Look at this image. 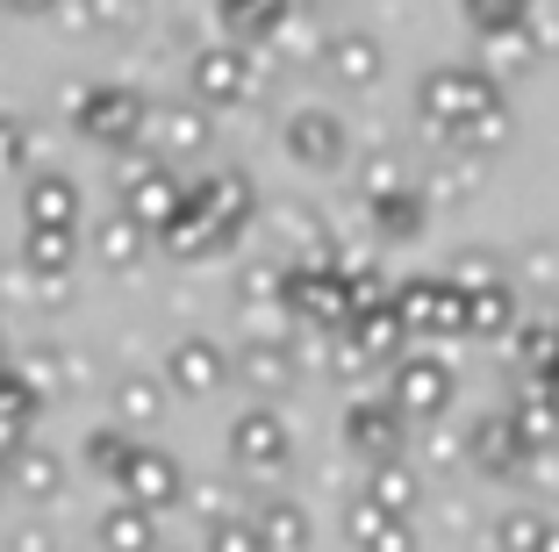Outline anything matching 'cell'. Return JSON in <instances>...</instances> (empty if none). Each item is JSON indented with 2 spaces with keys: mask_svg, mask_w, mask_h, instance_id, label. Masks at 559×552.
<instances>
[{
  "mask_svg": "<svg viewBox=\"0 0 559 552\" xmlns=\"http://www.w3.org/2000/svg\"><path fill=\"white\" fill-rule=\"evenodd\" d=\"M416 122H424L430 144L444 151H495L510 144L516 115H510V94L488 66H438L416 80Z\"/></svg>",
  "mask_w": 559,
  "mask_h": 552,
  "instance_id": "6da1fadb",
  "label": "cell"
},
{
  "mask_svg": "<svg viewBox=\"0 0 559 552\" xmlns=\"http://www.w3.org/2000/svg\"><path fill=\"white\" fill-rule=\"evenodd\" d=\"M388 309H395L402 338H430V352H438V344H452V338H466V302H460V287H452L444 273L395 280Z\"/></svg>",
  "mask_w": 559,
  "mask_h": 552,
  "instance_id": "7a4b0ae2",
  "label": "cell"
},
{
  "mask_svg": "<svg viewBox=\"0 0 559 552\" xmlns=\"http://www.w3.org/2000/svg\"><path fill=\"white\" fill-rule=\"evenodd\" d=\"M388 402L402 409V423H438L444 409L460 402V366L444 352H402L395 366H388Z\"/></svg>",
  "mask_w": 559,
  "mask_h": 552,
  "instance_id": "3957f363",
  "label": "cell"
},
{
  "mask_svg": "<svg viewBox=\"0 0 559 552\" xmlns=\"http://www.w3.org/2000/svg\"><path fill=\"white\" fill-rule=\"evenodd\" d=\"M345 445L366 467H395L402 445H409V423H402V409L388 402V395H359V402L345 409Z\"/></svg>",
  "mask_w": 559,
  "mask_h": 552,
  "instance_id": "277c9868",
  "label": "cell"
},
{
  "mask_svg": "<svg viewBox=\"0 0 559 552\" xmlns=\"http://www.w3.org/2000/svg\"><path fill=\"white\" fill-rule=\"evenodd\" d=\"M287 151H295L309 173H330V165L352 158V130H345L330 108H301L295 122H287Z\"/></svg>",
  "mask_w": 559,
  "mask_h": 552,
  "instance_id": "5b68a950",
  "label": "cell"
},
{
  "mask_svg": "<svg viewBox=\"0 0 559 552\" xmlns=\"http://www.w3.org/2000/svg\"><path fill=\"white\" fill-rule=\"evenodd\" d=\"M466 459H474V473H480V481H502V488H516V481L531 473L524 445L510 438V423H502V416H480L474 431H466Z\"/></svg>",
  "mask_w": 559,
  "mask_h": 552,
  "instance_id": "8992f818",
  "label": "cell"
},
{
  "mask_svg": "<svg viewBox=\"0 0 559 552\" xmlns=\"http://www.w3.org/2000/svg\"><path fill=\"white\" fill-rule=\"evenodd\" d=\"M287 302H295L301 316H316V324H330V330L352 324V287H345L337 266H301V273L287 280Z\"/></svg>",
  "mask_w": 559,
  "mask_h": 552,
  "instance_id": "52a82bcc",
  "label": "cell"
},
{
  "mask_svg": "<svg viewBox=\"0 0 559 552\" xmlns=\"http://www.w3.org/2000/svg\"><path fill=\"white\" fill-rule=\"evenodd\" d=\"M323 66H330V80L345 86V94H366V86H380V36L373 30H345V36H330V50H323Z\"/></svg>",
  "mask_w": 559,
  "mask_h": 552,
  "instance_id": "ba28073f",
  "label": "cell"
},
{
  "mask_svg": "<svg viewBox=\"0 0 559 552\" xmlns=\"http://www.w3.org/2000/svg\"><path fill=\"white\" fill-rule=\"evenodd\" d=\"M366 215H373V230L388 244H416L430 230V187H395V195H380V201H366Z\"/></svg>",
  "mask_w": 559,
  "mask_h": 552,
  "instance_id": "9c48e42d",
  "label": "cell"
},
{
  "mask_svg": "<svg viewBox=\"0 0 559 552\" xmlns=\"http://www.w3.org/2000/svg\"><path fill=\"white\" fill-rule=\"evenodd\" d=\"M345 338H352V352L366 359V366H395L402 359V324H395V309L388 302H366V309H352V324H345Z\"/></svg>",
  "mask_w": 559,
  "mask_h": 552,
  "instance_id": "30bf717a",
  "label": "cell"
},
{
  "mask_svg": "<svg viewBox=\"0 0 559 552\" xmlns=\"http://www.w3.org/2000/svg\"><path fill=\"white\" fill-rule=\"evenodd\" d=\"M460 302H466V338H510V330L524 324V309H516V287H510V280L474 287V294H460Z\"/></svg>",
  "mask_w": 559,
  "mask_h": 552,
  "instance_id": "8fae6325",
  "label": "cell"
},
{
  "mask_svg": "<svg viewBox=\"0 0 559 552\" xmlns=\"http://www.w3.org/2000/svg\"><path fill=\"white\" fill-rule=\"evenodd\" d=\"M359 503L380 509V517H402V524H409L416 503H424V488H416V473L395 459V467H366V495H359Z\"/></svg>",
  "mask_w": 559,
  "mask_h": 552,
  "instance_id": "7c38bea8",
  "label": "cell"
},
{
  "mask_svg": "<svg viewBox=\"0 0 559 552\" xmlns=\"http://www.w3.org/2000/svg\"><path fill=\"white\" fill-rule=\"evenodd\" d=\"M237 459H245V467L280 473V467H287V423H280L273 409H251V416L237 423Z\"/></svg>",
  "mask_w": 559,
  "mask_h": 552,
  "instance_id": "4fadbf2b",
  "label": "cell"
},
{
  "mask_svg": "<svg viewBox=\"0 0 559 552\" xmlns=\"http://www.w3.org/2000/svg\"><path fill=\"white\" fill-rule=\"evenodd\" d=\"M345 538H352V552H416V531L402 517H380V509H366V503H352L345 509Z\"/></svg>",
  "mask_w": 559,
  "mask_h": 552,
  "instance_id": "5bb4252c",
  "label": "cell"
},
{
  "mask_svg": "<svg viewBox=\"0 0 559 552\" xmlns=\"http://www.w3.org/2000/svg\"><path fill=\"white\" fill-rule=\"evenodd\" d=\"M466 30L480 44H510V36H531V0H460Z\"/></svg>",
  "mask_w": 559,
  "mask_h": 552,
  "instance_id": "9a60e30c",
  "label": "cell"
},
{
  "mask_svg": "<svg viewBox=\"0 0 559 552\" xmlns=\"http://www.w3.org/2000/svg\"><path fill=\"white\" fill-rule=\"evenodd\" d=\"M502 423H510V438L524 445V459H538L545 445L559 438V409L545 402V395H524V402H516V409H510V416H502Z\"/></svg>",
  "mask_w": 559,
  "mask_h": 552,
  "instance_id": "2e32d148",
  "label": "cell"
},
{
  "mask_svg": "<svg viewBox=\"0 0 559 552\" xmlns=\"http://www.w3.org/2000/svg\"><path fill=\"white\" fill-rule=\"evenodd\" d=\"M510 352H516V366H524V374L538 380L545 366L559 359V330H552V324H538V316H524V324L510 330Z\"/></svg>",
  "mask_w": 559,
  "mask_h": 552,
  "instance_id": "e0dca14e",
  "label": "cell"
},
{
  "mask_svg": "<svg viewBox=\"0 0 559 552\" xmlns=\"http://www.w3.org/2000/svg\"><path fill=\"white\" fill-rule=\"evenodd\" d=\"M488 545H495V552H545V545H552V524H545L538 509H510V517L495 524Z\"/></svg>",
  "mask_w": 559,
  "mask_h": 552,
  "instance_id": "ac0fdd59",
  "label": "cell"
},
{
  "mask_svg": "<svg viewBox=\"0 0 559 552\" xmlns=\"http://www.w3.org/2000/svg\"><path fill=\"white\" fill-rule=\"evenodd\" d=\"M259 545H265V552H301V545H309V517H301L295 503H273V509H265Z\"/></svg>",
  "mask_w": 559,
  "mask_h": 552,
  "instance_id": "d6986e66",
  "label": "cell"
},
{
  "mask_svg": "<svg viewBox=\"0 0 559 552\" xmlns=\"http://www.w3.org/2000/svg\"><path fill=\"white\" fill-rule=\"evenodd\" d=\"M201 86H209V101H237V94H245V58H237V50L201 58Z\"/></svg>",
  "mask_w": 559,
  "mask_h": 552,
  "instance_id": "ffe728a7",
  "label": "cell"
},
{
  "mask_svg": "<svg viewBox=\"0 0 559 552\" xmlns=\"http://www.w3.org/2000/svg\"><path fill=\"white\" fill-rule=\"evenodd\" d=\"M287 22V0H230V30L237 36H273Z\"/></svg>",
  "mask_w": 559,
  "mask_h": 552,
  "instance_id": "44dd1931",
  "label": "cell"
},
{
  "mask_svg": "<svg viewBox=\"0 0 559 552\" xmlns=\"http://www.w3.org/2000/svg\"><path fill=\"white\" fill-rule=\"evenodd\" d=\"M444 280H452L460 294H474V287H495V280H510V273H502V259H495V251H480V244H474V251H466V259L452 266Z\"/></svg>",
  "mask_w": 559,
  "mask_h": 552,
  "instance_id": "7402d4cb",
  "label": "cell"
},
{
  "mask_svg": "<svg viewBox=\"0 0 559 552\" xmlns=\"http://www.w3.org/2000/svg\"><path fill=\"white\" fill-rule=\"evenodd\" d=\"M187 380H194V388H215V352H187Z\"/></svg>",
  "mask_w": 559,
  "mask_h": 552,
  "instance_id": "603a6c76",
  "label": "cell"
},
{
  "mask_svg": "<svg viewBox=\"0 0 559 552\" xmlns=\"http://www.w3.org/2000/svg\"><path fill=\"white\" fill-rule=\"evenodd\" d=\"M531 395H545V402H552V409H559V359H552V366H545V374H538V380H531Z\"/></svg>",
  "mask_w": 559,
  "mask_h": 552,
  "instance_id": "cb8c5ba5",
  "label": "cell"
},
{
  "mask_svg": "<svg viewBox=\"0 0 559 552\" xmlns=\"http://www.w3.org/2000/svg\"><path fill=\"white\" fill-rule=\"evenodd\" d=\"M215 552H265V545H259V531H223V545H215Z\"/></svg>",
  "mask_w": 559,
  "mask_h": 552,
  "instance_id": "d4e9b609",
  "label": "cell"
}]
</instances>
